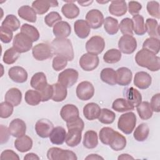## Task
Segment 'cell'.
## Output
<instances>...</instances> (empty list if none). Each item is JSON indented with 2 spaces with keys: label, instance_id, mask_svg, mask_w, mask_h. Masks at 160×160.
Returning <instances> with one entry per match:
<instances>
[{
  "label": "cell",
  "instance_id": "10",
  "mask_svg": "<svg viewBox=\"0 0 160 160\" xmlns=\"http://www.w3.org/2000/svg\"><path fill=\"white\" fill-rule=\"evenodd\" d=\"M99 59L96 54L85 53L80 58L79 64L81 68L86 71H91L95 69L99 65Z\"/></svg>",
  "mask_w": 160,
  "mask_h": 160
},
{
  "label": "cell",
  "instance_id": "59",
  "mask_svg": "<svg viewBox=\"0 0 160 160\" xmlns=\"http://www.w3.org/2000/svg\"><path fill=\"white\" fill-rule=\"evenodd\" d=\"M1 159H19L18 155L11 149H6L2 152L1 154Z\"/></svg>",
  "mask_w": 160,
  "mask_h": 160
},
{
  "label": "cell",
  "instance_id": "29",
  "mask_svg": "<svg viewBox=\"0 0 160 160\" xmlns=\"http://www.w3.org/2000/svg\"><path fill=\"white\" fill-rule=\"evenodd\" d=\"M4 99L5 101L11 104L14 106H17L21 102L22 93L19 89L12 88L6 92Z\"/></svg>",
  "mask_w": 160,
  "mask_h": 160
},
{
  "label": "cell",
  "instance_id": "55",
  "mask_svg": "<svg viewBox=\"0 0 160 160\" xmlns=\"http://www.w3.org/2000/svg\"><path fill=\"white\" fill-rule=\"evenodd\" d=\"M12 31L5 27H0V39L4 43H9L12 39Z\"/></svg>",
  "mask_w": 160,
  "mask_h": 160
},
{
  "label": "cell",
  "instance_id": "36",
  "mask_svg": "<svg viewBox=\"0 0 160 160\" xmlns=\"http://www.w3.org/2000/svg\"><path fill=\"white\" fill-rule=\"evenodd\" d=\"M63 15L68 19H74L79 14V8L73 2H68L64 4L61 8Z\"/></svg>",
  "mask_w": 160,
  "mask_h": 160
},
{
  "label": "cell",
  "instance_id": "23",
  "mask_svg": "<svg viewBox=\"0 0 160 160\" xmlns=\"http://www.w3.org/2000/svg\"><path fill=\"white\" fill-rule=\"evenodd\" d=\"M101 109L95 102H89L83 108V114L86 119L89 121L94 120L99 118Z\"/></svg>",
  "mask_w": 160,
  "mask_h": 160
},
{
  "label": "cell",
  "instance_id": "28",
  "mask_svg": "<svg viewBox=\"0 0 160 160\" xmlns=\"http://www.w3.org/2000/svg\"><path fill=\"white\" fill-rule=\"evenodd\" d=\"M14 147L21 152H27L32 147V140L28 136L24 135L15 140Z\"/></svg>",
  "mask_w": 160,
  "mask_h": 160
},
{
  "label": "cell",
  "instance_id": "45",
  "mask_svg": "<svg viewBox=\"0 0 160 160\" xmlns=\"http://www.w3.org/2000/svg\"><path fill=\"white\" fill-rule=\"evenodd\" d=\"M121 58V52L117 49H111L107 51L103 56L104 61L109 64L119 62Z\"/></svg>",
  "mask_w": 160,
  "mask_h": 160
},
{
  "label": "cell",
  "instance_id": "11",
  "mask_svg": "<svg viewBox=\"0 0 160 160\" xmlns=\"http://www.w3.org/2000/svg\"><path fill=\"white\" fill-rule=\"evenodd\" d=\"M105 47L104 39L99 36L91 37L86 43V49L91 54L98 55L101 54Z\"/></svg>",
  "mask_w": 160,
  "mask_h": 160
},
{
  "label": "cell",
  "instance_id": "48",
  "mask_svg": "<svg viewBox=\"0 0 160 160\" xmlns=\"http://www.w3.org/2000/svg\"><path fill=\"white\" fill-rule=\"evenodd\" d=\"M19 52L17 51L13 47L6 50L4 53L2 60L5 64H12L14 63L19 56Z\"/></svg>",
  "mask_w": 160,
  "mask_h": 160
},
{
  "label": "cell",
  "instance_id": "33",
  "mask_svg": "<svg viewBox=\"0 0 160 160\" xmlns=\"http://www.w3.org/2000/svg\"><path fill=\"white\" fill-rule=\"evenodd\" d=\"M53 93L51 99L55 102H61L64 100L67 96V88L59 83L52 84Z\"/></svg>",
  "mask_w": 160,
  "mask_h": 160
},
{
  "label": "cell",
  "instance_id": "30",
  "mask_svg": "<svg viewBox=\"0 0 160 160\" xmlns=\"http://www.w3.org/2000/svg\"><path fill=\"white\" fill-rule=\"evenodd\" d=\"M18 13L21 18L28 22H35L36 21V12L29 6L25 5L20 7L18 11Z\"/></svg>",
  "mask_w": 160,
  "mask_h": 160
},
{
  "label": "cell",
  "instance_id": "53",
  "mask_svg": "<svg viewBox=\"0 0 160 160\" xmlns=\"http://www.w3.org/2000/svg\"><path fill=\"white\" fill-rule=\"evenodd\" d=\"M13 106L11 104L4 101L0 104V117L1 118H8L13 112Z\"/></svg>",
  "mask_w": 160,
  "mask_h": 160
},
{
  "label": "cell",
  "instance_id": "64",
  "mask_svg": "<svg viewBox=\"0 0 160 160\" xmlns=\"http://www.w3.org/2000/svg\"><path fill=\"white\" fill-rule=\"evenodd\" d=\"M93 1H78V3L82 6H88L90 5Z\"/></svg>",
  "mask_w": 160,
  "mask_h": 160
},
{
  "label": "cell",
  "instance_id": "18",
  "mask_svg": "<svg viewBox=\"0 0 160 160\" xmlns=\"http://www.w3.org/2000/svg\"><path fill=\"white\" fill-rule=\"evenodd\" d=\"M58 6L57 1L49 0H38L34 1L32 3V8L38 14H43L47 12L51 7Z\"/></svg>",
  "mask_w": 160,
  "mask_h": 160
},
{
  "label": "cell",
  "instance_id": "60",
  "mask_svg": "<svg viewBox=\"0 0 160 160\" xmlns=\"http://www.w3.org/2000/svg\"><path fill=\"white\" fill-rule=\"evenodd\" d=\"M0 128H1V144H2L8 141L11 133L9 132V128H8L6 126H3L2 124L0 126Z\"/></svg>",
  "mask_w": 160,
  "mask_h": 160
},
{
  "label": "cell",
  "instance_id": "52",
  "mask_svg": "<svg viewBox=\"0 0 160 160\" xmlns=\"http://www.w3.org/2000/svg\"><path fill=\"white\" fill-rule=\"evenodd\" d=\"M114 131V130L111 128H109V127L102 128L100 130L99 134V139L101 142L105 145H108L109 139Z\"/></svg>",
  "mask_w": 160,
  "mask_h": 160
},
{
  "label": "cell",
  "instance_id": "50",
  "mask_svg": "<svg viewBox=\"0 0 160 160\" xmlns=\"http://www.w3.org/2000/svg\"><path fill=\"white\" fill-rule=\"evenodd\" d=\"M62 20V17L56 11H51L44 18V22L49 27L54 26L58 22Z\"/></svg>",
  "mask_w": 160,
  "mask_h": 160
},
{
  "label": "cell",
  "instance_id": "54",
  "mask_svg": "<svg viewBox=\"0 0 160 160\" xmlns=\"http://www.w3.org/2000/svg\"><path fill=\"white\" fill-rule=\"evenodd\" d=\"M67 64H68V60L66 59L61 56H56L53 58L52 66V68L55 71H59L65 68V67L67 66Z\"/></svg>",
  "mask_w": 160,
  "mask_h": 160
},
{
  "label": "cell",
  "instance_id": "40",
  "mask_svg": "<svg viewBox=\"0 0 160 160\" xmlns=\"http://www.w3.org/2000/svg\"><path fill=\"white\" fill-rule=\"evenodd\" d=\"M149 133V128L147 124H140L134 130L133 136L134 139L139 142L144 141L148 137Z\"/></svg>",
  "mask_w": 160,
  "mask_h": 160
},
{
  "label": "cell",
  "instance_id": "62",
  "mask_svg": "<svg viewBox=\"0 0 160 160\" xmlns=\"http://www.w3.org/2000/svg\"><path fill=\"white\" fill-rule=\"evenodd\" d=\"M85 159H104V158L98 154H91L85 158Z\"/></svg>",
  "mask_w": 160,
  "mask_h": 160
},
{
  "label": "cell",
  "instance_id": "57",
  "mask_svg": "<svg viewBox=\"0 0 160 160\" xmlns=\"http://www.w3.org/2000/svg\"><path fill=\"white\" fill-rule=\"evenodd\" d=\"M141 9L142 5L138 1H131L128 2V11L132 16L138 14Z\"/></svg>",
  "mask_w": 160,
  "mask_h": 160
},
{
  "label": "cell",
  "instance_id": "24",
  "mask_svg": "<svg viewBox=\"0 0 160 160\" xmlns=\"http://www.w3.org/2000/svg\"><path fill=\"white\" fill-rule=\"evenodd\" d=\"M74 29L76 34L81 39L86 38L91 32V28L86 21L83 19L76 21L74 23Z\"/></svg>",
  "mask_w": 160,
  "mask_h": 160
},
{
  "label": "cell",
  "instance_id": "2",
  "mask_svg": "<svg viewBox=\"0 0 160 160\" xmlns=\"http://www.w3.org/2000/svg\"><path fill=\"white\" fill-rule=\"evenodd\" d=\"M68 132L66 134L65 142L69 147L77 146L82 138V131L84 127V123L81 118L70 122H66Z\"/></svg>",
  "mask_w": 160,
  "mask_h": 160
},
{
  "label": "cell",
  "instance_id": "1",
  "mask_svg": "<svg viewBox=\"0 0 160 160\" xmlns=\"http://www.w3.org/2000/svg\"><path fill=\"white\" fill-rule=\"evenodd\" d=\"M136 63L151 71H158L160 68V58L147 49H142L135 56Z\"/></svg>",
  "mask_w": 160,
  "mask_h": 160
},
{
  "label": "cell",
  "instance_id": "38",
  "mask_svg": "<svg viewBox=\"0 0 160 160\" xmlns=\"http://www.w3.org/2000/svg\"><path fill=\"white\" fill-rule=\"evenodd\" d=\"M112 108L117 112H123L133 110L134 106L131 104L126 99L118 98L112 102Z\"/></svg>",
  "mask_w": 160,
  "mask_h": 160
},
{
  "label": "cell",
  "instance_id": "22",
  "mask_svg": "<svg viewBox=\"0 0 160 160\" xmlns=\"http://www.w3.org/2000/svg\"><path fill=\"white\" fill-rule=\"evenodd\" d=\"M52 32L56 38H66L71 34V28L68 22L61 21L53 26Z\"/></svg>",
  "mask_w": 160,
  "mask_h": 160
},
{
  "label": "cell",
  "instance_id": "25",
  "mask_svg": "<svg viewBox=\"0 0 160 160\" xmlns=\"http://www.w3.org/2000/svg\"><path fill=\"white\" fill-rule=\"evenodd\" d=\"M66 132L62 126H56L53 128L49 135L51 142L56 145H61L66 139Z\"/></svg>",
  "mask_w": 160,
  "mask_h": 160
},
{
  "label": "cell",
  "instance_id": "9",
  "mask_svg": "<svg viewBox=\"0 0 160 160\" xmlns=\"http://www.w3.org/2000/svg\"><path fill=\"white\" fill-rule=\"evenodd\" d=\"M32 54L36 60L44 61L52 56V51L51 45L46 43H39L35 45L32 49Z\"/></svg>",
  "mask_w": 160,
  "mask_h": 160
},
{
  "label": "cell",
  "instance_id": "16",
  "mask_svg": "<svg viewBox=\"0 0 160 160\" xmlns=\"http://www.w3.org/2000/svg\"><path fill=\"white\" fill-rule=\"evenodd\" d=\"M8 128L11 135L16 138H19L25 135L26 132V125L25 122L19 118L12 120Z\"/></svg>",
  "mask_w": 160,
  "mask_h": 160
},
{
  "label": "cell",
  "instance_id": "39",
  "mask_svg": "<svg viewBox=\"0 0 160 160\" xmlns=\"http://www.w3.org/2000/svg\"><path fill=\"white\" fill-rule=\"evenodd\" d=\"M21 32L27 36L32 41H37L39 38V32L36 28L29 24H23L21 27Z\"/></svg>",
  "mask_w": 160,
  "mask_h": 160
},
{
  "label": "cell",
  "instance_id": "34",
  "mask_svg": "<svg viewBox=\"0 0 160 160\" xmlns=\"http://www.w3.org/2000/svg\"><path fill=\"white\" fill-rule=\"evenodd\" d=\"M100 78L104 82L114 86L116 84V72L111 68H104L100 74Z\"/></svg>",
  "mask_w": 160,
  "mask_h": 160
},
{
  "label": "cell",
  "instance_id": "51",
  "mask_svg": "<svg viewBox=\"0 0 160 160\" xmlns=\"http://www.w3.org/2000/svg\"><path fill=\"white\" fill-rule=\"evenodd\" d=\"M146 9L148 13L151 16L157 19L160 18L159 4L158 1H152L148 2Z\"/></svg>",
  "mask_w": 160,
  "mask_h": 160
},
{
  "label": "cell",
  "instance_id": "5",
  "mask_svg": "<svg viewBox=\"0 0 160 160\" xmlns=\"http://www.w3.org/2000/svg\"><path fill=\"white\" fill-rule=\"evenodd\" d=\"M47 157L49 160H76L78 159L73 151L56 147L49 149L47 152Z\"/></svg>",
  "mask_w": 160,
  "mask_h": 160
},
{
  "label": "cell",
  "instance_id": "12",
  "mask_svg": "<svg viewBox=\"0 0 160 160\" xmlns=\"http://www.w3.org/2000/svg\"><path fill=\"white\" fill-rule=\"evenodd\" d=\"M94 94V88L89 81L80 82L76 88L77 97L82 101H88L91 99Z\"/></svg>",
  "mask_w": 160,
  "mask_h": 160
},
{
  "label": "cell",
  "instance_id": "3",
  "mask_svg": "<svg viewBox=\"0 0 160 160\" xmlns=\"http://www.w3.org/2000/svg\"><path fill=\"white\" fill-rule=\"evenodd\" d=\"M53 54L71 61L74 59V51L71 41L67 38H55L51 43Z\"/></svg>",
  "mask_w": 160,
  "mask_h": 160
},
{
  "label": "cell",
  "instance_id": "35",
  "mask_svg": "<svg viewBox=\"0 0 160 160\" xmlns=\"http://www.w3.org/2000/svg\"><path fill=\"white\" fill-rule=\"evenodd\" d=\"M132 20L134 33L138 36L144 35L146 32V28L143 16L140 14H137L132 16Z\"/></svg>",
  "mask_w": 160,
  "mask_h": 160
},
{
  "label": "cell",
  "instance_id": "49",
  "mask_svg": "<svg viewBox=\"0 0 160 160\" xmlns=\"http://www.w3.org/2000/svg\"><path fill=\"white\" fill-rule=\"evenodd\" d=\"M119 28L122 34L124 35H130L133 34V22L132 20L129 18H124L120 22L119 24Z\"/></svg>",
  "mask_w": 160,
  "mask_h": 160
},
{
  "label": "cell",
  "instance_id": "47",
  "mask_svg": "<svg viewBox=\"0 0 160 160\" xmlns=\"http://www.w3.org/2000/svg\"><path fill=\"white\" fill-rule=\"evenodd\" d=\"M115 118L116 114L113 111L107 108H103L101 110L98 119L99 121L102 124H109L114 121Z\"/></svg>",
  "mask_w": 160,
  "mask_h": 160
},
{
  "label": "cell",
  "instance_id": "61",
  "mask_svg": "<svg viewBox=\"0 0 160 160\" xmlns=\"http://www.w3.org/2000/svg\"><path fill=\"white\" fill-rule=\"evenodd\" d=\"M24 160L25 159L26 160H29V159H34V160L37 159V160H39V156L37 154H34L33 152H30V153H28V154H26V156L24 157Z\"/></svg>",
  "mask_w": 160,
  "mask_h": 160
},
{
  "label": "cell",
  "instance_id": "43",
  "mask_svg": "<svg viewBox=\"0 0 160 160\" xmlns=\"http://www.w3.org/2000/svg\"><path fill=\"white\" fill-rule=\"evenodd\" d=\"M104 28L110 35L116 34L119 30L118 21L112 17H107L104 20Z\"/></svg>",
  "mask_w": 160,
  "mask_h": 160
},
{
  "label": "cell",
  "instance_id": "20",
  "mask_svg": "<svg viewBox=\"0 0 160 160\" xmlns=\"http://www.w3.org/2000/svg\"><path fill=\"white\" fill-rule=\"evenodd\" d=\"M151 82L152 78L148 72L139 71L136 73L134 78V84L137 88L146 89L151 86Z\"/></svg>",
  "mask_w": 160,
  "mask_h": 160
},
{
  "label": "cell",
  "instance_id": "17",
  "mask_svg": "<svg viewBox=\"0 0 160 160\" xmlns=\"http://www.w3.org/2000/svg\"><path fill=\"white\" fill-rule=\"evenodd\" d=\"M9 78L17 83H23L28 79L27 71L21 66H13L8 71Z\"/></svg>",
  "mask_w": 160,
  "mask_h": 160
},
{
  "label": "cell",
  "instance_id": "13",
  "mask_svg": "<svg viewBox=\"0 0 160 160\" xmlns=\"http://www.w3.org/2000/svg\"><path fill=\"white\" fill-rule=\"evenodd\" d=\"M86 20L89 27L92 29H98L104 22V16L98 9H91L86 15Z\"/></svg>",
  "mask_w": 160,
  "mask_h": 160
},
{
  "label": "cell",
  "instance_id": "19",
  "mask_svg": "<svg viewBox=\"0 0 160 160\" xmlns=\"http://www.w3.org/2000/svg\"><path fill=\"white\" fill-rule=\"evenodd\" d=\"M116 72V83L119 86L129 85L132 78V71L128 68L121 67L117 69Z\"/></svg>",
  "mask_w": 160,
  "mask_h": 160
},
{
  "label": "cell",
  "instance_id": "15",
  "mask_svg": "<svg viewBox=\"0 0 160 160\" xmlns=\"http://www.w3.org/2000/svg\"><path fill=\"white\" fill-rule=\"evenodd\" d=\"M60 115L64 121L70 122L79 118V112L75 105L68 104L61 108Z\"/></svg>",
  "mask_w": 160,
  "mask_h": 160
},
{
  "label": "cell",
  "instance_id": "32",
  "mask_svg": "<svg viewBox=\"0 0 160 160\" xmlns=\"http://www.w3.org/2000/svg\"><path fill=\"white\" fill-rule=\"evenodd\" d=\"M125 95L126 100L133 106H138L142 102V96L138 90L130 87L126 89Z\"/></svg>",
  "mask_w": 160,
  "mask_h": 160
},
{
  "label": "cell",
  "instance_id": "8",
  "mask_svg": "<svg viewBox=\"0 0 160 160\" xmlns=\"http://www.w3.org/2000/svg\"><path fill=\"white\" fill-rule=\"evenodd\" d=\"M118 48L124 54H132L137 48L136 39L132 36L123 35L118 41Z\"/></svg>",
  "mask_w": 160,
  "mask_h": 160
},
{
  "label": "cell",
  "instance_id": "41",
  "mask_svg": "<svg viewBox=\"0 0 160 160\" xmlns=\"http://www.w3.org/2000/svg\"><path fill=\"white\" fill-rule=\"evenodd\" d=\"M146 31L150 38H159V24L155 19L148 18L146 21Z\"/></svg>",
  "mask_w": 160,
  "mask_h": 160
},
{
  "label": "cell",
  "instance_id": "26",
  "mask_svg": "<svg viewBox=\"0 0 160 160\" xmlns=\"http://www.w3.org/2000/svg\"><path fill=\"white\" fill-rule=\"evenodd\" d=\"M31 86L32 88L38 91L42 90L48 84L46 76L42 72H38L35 73L31 78Z\"/></svg>",
  "mask_w": 160,
  "mask_h": 160
},
{
  "label": "cell",
  "instance_id": "21",
  "mask_svg": "<svg viewBox=\"0 0 160 160\" xmlns=\"http://www.w3.org/2000/svg\"><path fill=\"white\" fill-rule=\"evenodd\" d=\"M108 145L116 151H121L126 146V139L123 135L114 131L109 139Z\"/></svg>",
  "mask_w": 160,
  "mask_h": 160
},
{
  "label": "cell",
  "instance_id": "14",
  "mask_svg": "<svg viewBox=\"0 0 160 160\" xmlns=\"http://www.w3.org/2000/svg\"><path fill=\"white\" fill-rule=\"evenodd\" d=\"M54 128L51 121L47 119H41L35 124V130L37 134L42 138H47Z\"/></svg>",
  "mask_w": 160,
  "mask_h": 160
},
{
  "label": "cell",
  "instance_id": "31",
  "mask_svg": "<svg viewBox=\"0 0 160 160\" xmlns=\"http://www.w3.org/2000/svg\"><path fill=\"white\" fill-rule=\"evenodd\" d=\"M82 144L86 148H95L98 144V138L97 132L92 130L86 131L84 135Z\"/></svg>",
  "mask_w": 160,
  "mask_h": 160
},
{
  "label": "cell",
  "instance_id": "37",
  "mask_svg": "<svg viewBox=\"0 0 160 160\" xmlns=\"http://www.w3.org/2000/svg\"><path fill=\"white\" fill-rule=\"evenodd\" d=\"M136 107L138 113L141 119L148 120L152 117L153 111L149 102L142 101Z\"/></svg>",
  "mask_w": 160,
  "mask_h": 160
},
{
  "label": "cell",
  "instance_id": "6",
  "mask_svg": "<svg viewBox=\"0 0 160 160\" xmlns=\"http://www.w3.org/2000/svg\"><path fill=\"white\" fill-rule=\"evenodd\" d=\"M78 76V72L76 69L68 68L59 74L58 82L66 88H69L77 82Z\"/></svg>",
  "mask_w": 160,
  "mask_h": 160
},
{
  "label": "cell",
  "instance_id": "58",
  "mask_svg": "<svg viewBox=\"0 0 160 160\" xmlns=\"http://www.w3.org/2000/svg\"><path fill=\"white\" fill-rule=\"evenodd\" d=\"M159 101H160V94L159 93H157L152 97L150 105H151L152 111H155L156 112H159V111H160Z\"/></svg>",
  "mask_w": 160,
  "mask_h": 160
},
{
  "label": "cell",
  "instance_id": "44",
  "mask_svg": "<svg viewBox=\"0 0 160 160\" xmlns=\"http://www.w3.org/2000/svg\"><path fill=\"white\" fill-rule=\"evenodd\" d=\"M159 39L155 38H147L142 44V48L157 54L159 51Z\"/></svg>",
  "mask_w": 160,
  "mask_h": 160
},
{
  "label": "cell",
  "instance_id": "7",
  "mask_svg": "<svg viewBox=\"0 0 160 160\" xmlns=\"http://www.w3.org/2000/svg\"><path fill=\"white\" fill-rule=\"evenodd\" d=\"M32 46V41L21 32L16 34L12 42V47L19 53L29 51Z\"/></svg>",
  "mask_w": 160,
  "mask_h": 160
},
{
  "label": "cell",
  "instance_id": "46",
  "mask_svg": "<svg viewBox=\"0 0 160 160\" xmlns=\"http://www.w3.org/2000/svg\"><path fill=\"white\" fill-rule=\"evenodd\" d=\"M24 99L29 105L36 106L41 101V96L39 91L29 89L26 92Z\"/></svg>",
  "mask_w": 160,
  "mask_h": 160
},
{
  "label": "cell",
  "instance_id": "63",
  "mask_svg": "<svg viewBox=\"0 0 160 160\" xmlns=\"http://www.w3.org/2000/svg\"><path fill=\"white\" fill-rule=\"evenodd\" d=\"M134 158L131 156H130L128 154H122L120 156H119V157L118 158V160H121V159H133Z\"/></svg>",
  "mask_w": 160,
  "mask_h": 160
},
{
  "label": "cell",
  "instance_id": "27",
  "mask_svg": "<svg viewBox=\"0 0 160 160\" xmlns=\"http://www.w3.org/2000/svg\"><path fill=\"white\" fill-rule=\"evenodd\" d=\"M109 12L115 16H122L127 12L125 1H112L109 6Z\"/></svg>",
  "mask_w": 160,
  "mask_h": 160
},
{
  "label": "cell",
  "instance_id": "56",
  "mask_svg": "<svg viewBox=\"0 0 160 160\" xmlns=\"http://www.w3.org/2000/svg\"><path fill=\"white\" fill-rule=\"evenodd\" d=\"M41 96V101L46 102L51 99L52 93H53V89L52 84L50 85L48 84L41 91H39Z\"/></svg>",
  "mask_w": 160,
  "mask_h": 160
},
{
  "label": "cell",
  "instance_id": "42",
  "mask_svg": "<svg viewBox=\"0 0 160 160\" xmlns=\"http://www.w3.org/2000/svg\"><path fill=\"white\" fill-rule=\"evenodd\" d=\"M20 21L17 17L13 14H8L2 21L1 26L12 31H16L20 28Z\"/></svg>",
  "mask_w": 160,
  "mask_h": 160
},
{
  "label": "cell",
  "instance_id": "4",
  "mask_svg": "<svg viewBox=\"0 0 160 160\" xmlns=\"http://www.w3.org/2000/svg\"><path fill=\"white\" fill-rule=\"evenodd\" d=\"M136 124V116L132 112H129L121 115L118 121V128L123 133L130 134L133 131Z\"/></svg>",
  "mask_w": 160,
  "mask_h": 160
}]
</instances>
